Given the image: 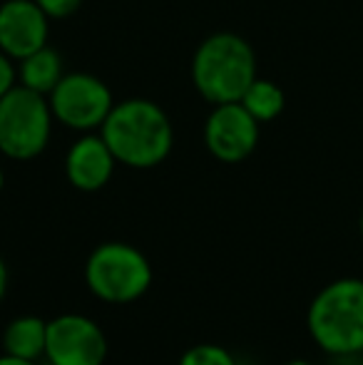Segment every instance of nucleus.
Wrapping results in <instances>:
<instances>
[{
    "mask_svg": "<svg viewBox=\"0 0 363 365\" xmlns=\"http://www.w3.org/2000/svg\"><path fill=\"white\" fill-rule=\"evenodd\" d=\"M45 356L53 365H102L107 358V338L92 318L63 313L48 321Z\"/></svg>",
    "mask_w": 363,
    "mask_h": 365,
    "instance_id": "7",
    "label": "nucleus"
},
{
    "mask_svg": "<svg viewBox=\"0 0 363 365\" xmlns=\"http://www.w3.org/2000/svg\"><path fill=\"white\" fill-rule=\"evenodd\" d=\"M35 3L43 8V13L48 18H68L80 8L83 0H35Z\"/></svg>",
    "mask_w": 363,
    "mask_h": 365,
    "instance_id": "15",
    "label": "nucleus"
},
{
    "mask_svg": "<svg viewBox=\"0 0 363 365\" xmlns=\"http://www.w3.org/2000/svg\"><path fill=\"white\" fill-rule=\"evenodd\" d=\"M53 125V110L45 97L28 87H13L0 97V152L28 162L45 152Z\"/></svg>",
    "mask_w": 363,
    "mask_h": 365,
    "instance_id": "5",
    "label": "nucleus"
},
{
    "mask_svg": "<svg viewBox=\"0 0 363 365\" xmlns=\"http://www.w3.org/2000/svg\"><path fill=\"white\" fill-rule=\"evenodd\" d=\"M20 85L35 90L40 95H50L60 80H63V63L53 48H40L33 55L20 60Z\"/></svg>",
    "mask_w": 363,
    "mask_h": 365,
    "instance_id": "12",
    "label": "nucleus"
},
{
    "mask_svg": "<svg viewBox=\"0 0 363 365\" xmlns=\"http://www.w3.org/2000/svg\"><path fill=\"white\" fill-rule=\"evenodd\" d=\"M85 284L105 303H132L152 286V266L140 249L122 241L97 246L85 264Z\"/></svg>",
    "mask_w": 363,
    "mask_h": 365,
    "instance_id": "4",
    "label": "nucleus"
},
{
    "mask_svg": "<svg viewBox=\"0 0 363 365\" xmlns=\"http://www.w3.org/2000/svg\"><path fill=\"white\" fill-rule=\"evenodd\" d=\"M192 80L199 95L212 105L239 102L257 80V55L239 35L217 33L194 53Z\"/></svg>",
    "mask_w": 363,
    "mask_h": 365,
    "instance_id": "2",
    "label": "nucleus"
},
{
    "mask_svg": "<svg viewBox=\"0 0 363 365\" xmlns=\"http://www.w3.org/2000/svg\"><path fill=\"white\" fill-rule=\"evenodd\" d=\"M3 184H5V174H3V169H0V192H3Z\"/></svg>",
    "mask_w": 363,
    "mask_h": 365,
    "instance_id": "21",
    "label": "nucleus"
},
{
    "mask_svg": "<svg viewBox=\"0 0 363 365\" xmlns=\"http://www.w3.org/2000/svg\"><path fill=\"white\" fill-rule=\"evenodd\" d=\"M180 365H237V361L227 348L214 346V343H199L182 353Z\"/></svg>",
    "mask_w": 363,
    "mask_h": 365,
    "instance_id": "14",
    "label": "nucleus"
},
{
    "mask_svg": "<svg viewBox=\"0 0 363 365\" xmlns=\"http://www.w3.org/2000/svg\"><path fill=\"white\" fill-rule=\"evenodd\" d=\"M359 229H361V239H363V212H361V221H359Z\"/></svg>",
    "mask_w": 363,
    "mask_h": 365,
    "instance_id": "22",
    "label": "nucleus"
},
{
    "mask_svg": "<svg viewBox=\"0 0 363 365\" xmlns=\"http://www.w3.org/2000/svg\"><path fill=\"white\" fill-rule=\"evenodd\" d=\"M45 343H48V321L38 316H20L10 321L3 331V351L8 356L38 361L45 356Z\"/></svg>",
    "mask_w": 363,
    "mask_h": 365,
    "instance_id": "11",
    "label": "nucleus"
},
{
    "mask_svg": "<svg viewBox=\"0 0 363 365\" xmlns=\"http://www.w3.org/2000/svg\"><path fill=\"white\" fill-rule=\"evenodd\" d=\"M48 45V15L35 0H5L0 5V50L23 60Z\"/></svg>",
    "mask_w": 363,
    "mask_h": 365,
    "instance_id": "9",
    "label": "nucleus"
},
{
    "mask_svg": "<svg viewBox=\"0 0 363 365\" xmlns=\"http://www.w3.org/2000/svg\"><path fill=\"white\" fill-rule=\"evenodd\" d=\"M13 87H15V68L8 55L0 50V97L8 90H13Z\"/></svg>",
    "mask_w": 363,
    "mask_h": 365,
    "instance_id": "16",
    "label": "nucleus"
},
{
    "mask_svg": "<svg viewBox=\"0 0 363 365\" xmlns=\"http://www.w3.org/2000/svg\"><path fill=\"white\" fill-rule=\"evenodd\" d=\"M0 365H35V361H28V358H18V356H8V353H3V356H0Z\"/></svg>",
    "mask_w": 363,
    "mask_h": 365,
    "instance_id": "18",
    "label": "nucleus"
},
{
    "mask_svg": "<svg viewBox=\"0 0 363 365\" xmlns=\"http://www.w3.org/2000/svg\"><path fill=\"white\" fill-rule=\"evenodd\" d=\"M112 107L115 105L107 85L88 73L63 75L50 92V110L70 130L88 132L102 127Z\"/></svg>",
    "mask_w": 363,
    "mask_h": 365,
    "instance_id": "6",
    "label": "nucleus"
},
{
    "mask_svg": "<svg viewBox=\"0 0 363 365\" xmlns=\"http://www.w3.org/2000/svg\"><path fill=\"white\" fill-rule=\"evenodd\" d=\"M331 365H363L361 353H339V356H329Z\"/></svg>",
    "mask_w": 363,
    "mask_h": 365,
    "instance_id": "17",
    "label": "nucleus"
},
{
    "mask_svg": "<svg viewBox=\"0 0 363 365\" xmlns=\"http://www.w3.org/2000/svg\"><path fill=\"white\" fill-rule=\"evenodd\" d=\"M239 102L247 107L249 115H252L257 122H272L281 115L286 100H284L281 87H276L274 82H269V80H259L257 77Z\"/></svg>",
    "mask_w": 363,
    "mask_h": 365,
    "instance_id": "13",
    "label": "nucleus"
},
{
    "mask_svg": "<svg viewBox=\"0 0 363 365\" xmlns=\"http://www.w3.org/2000/svg\"><path fill=\"white\" fill-rule=\"evenodd\" d=\"M259 122L249 115L242 102L217 105L204 125V145L219 162H244L257 149Z\"/></svg>",
    "mask_w": 363,
    "mask_h": 365,
    "instance_id": "8",
    "label": "nucleus"
},
{
    "mask_svg": "<svg viewBox=\"0 0 363 365\" xmlns=\"http://www.w3.org/2000/svg\"><path fill=\"white\" fill-rule=\"evenodd\" d=\"M115 164V154L110 152L102 135H88L70 147L65 159V174H68V182L80 192H97L112 179Z\"/></svg>",
    "mask_w": 363,
    "mask_h": 365,
    "instance_id": "10",
    "label": "nucleus"
},
{
    "mask_svg": "<svg viewBox=\"0 0 363 365\" xmlns=\"http://www.w3.org/2000/svg\"><path fill=\"white\" fill-rule=\"evenodd\" d=\"M5 291H8V269H5V261L0 259V301H3Z\"/></svg>",
    "mask_w": 363,
    "mask_h": 365,
    "instance_id": "19",
    "label": "nucleus"
},
{
    "mask_svg": "<svg viewBox=\"0 0 363 365\" xmlns=\"http://www.w3.org/2000/svg\"><path fill=\"white\" fill-rule=\"evenodd\" d=\"M102 140L115 159L132 169L162 164L175 145V130L162 107L150 100H125L102 122Z\"/></svg>",
    "mask_w": 363,
    "mask_h": 365,
    "instance_id": "1",
    "label": "nucleus"
},
{
    "mask_svg": "<svg viewBox=\"0 0 363 365\" xmlns=\"http://www.w3.org/2000/svg\"><path fill=\"white\" fill-rule=\"evenodd\" d=\"M286 365H314V363H309V361H301V358H299V361H289Z\"/></svg>",
    "mask_w": 363,
    "mask_h": 365,
    "instance_id": "20",
    "label": "nucleus"
},
{
    "mask_svg": "<svg viewBox=\"0 0 363 365\" xmlns=\"http://www.w3.org/2000/svg\"><path fill=\"white\" fill-rule=\"evenodd\" d=\"M314 343L326 356L363 353V281H331L314 296L306 313Z\"/></svg>",
    "mask_w": 363,
    "mask_h": 365,
    "instance_id": "3",
    "label": "nucleus"
},
{
    "mask_svg": "<svg viewBox=\"0 0 363 365\" xmlns=\"http://www.w3.org/2000/svg\"><path fill=\"white\" fill-rule=\"evenodd\" d=\"M361 356H363V353H361Z\"/></svg>",
    "mask_w": 363,
    "mask_h": 365,
    "instance_id": "23",
    "label": "nucleus"
}]
</instances>
